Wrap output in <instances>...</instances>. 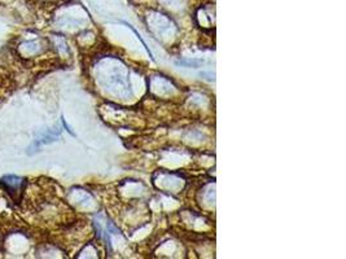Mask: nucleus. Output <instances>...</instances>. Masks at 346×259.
Segmentation results:
<instances>
[{
  "label": "nucleus",
  "mask_w": 346,
  "mask_h": 259,
  "mask_svg": "<svg viewBox=\"0 0 346 259\" xmlns=\"http://www.w3.org/2000/svg\"><path fill=\"white\" fill-rule=\"evenodd\" d=\"M0 184L3 185L4 189L7 190L10 196L16 197L17 194H20L21 189H22L23 179L22 177L14 176V175H7V176H4L0 180Z\"/></svg>",
  "instance_id": "obj_1"
},
{
  "label": "nucleus",
  "mask_w": 346,
  "mask_h": 259,
  "mask_svg": "<svg viewBox=\"0 0 346 259\" xmlns=\"http://www.w3.org/2000/svg\"><path fill=\"white\" fill-rule=\"evenodd\" d=\"M59 135H60V131H57V132H48V134L42 135V136H39V138H36L35 140H34L33 148H39L40 145H44V144H48V143H52V141L56 140Z\"/></svg>",
  "instance_id": "obj_2"
},
{
  "label": "nucleus",
  "mask_w": 346,
  "mask_h": 259,
  "mask_svg": "<svg viewBox=\"0 0 346 259\" xmlns=\"http://www.w3.org/2000/svg\"><path fill=\"white\" fill-rule=\"evenodd\" d=\"M178 64H181V65L197 66V65H200V64H202V61H188V63H184V61H180V63H178Z\"/></svg>",
  "instance_id": "obj_3"
}]
</instances>
